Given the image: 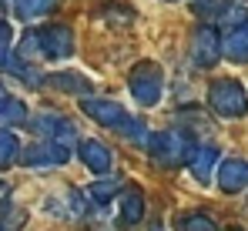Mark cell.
<instances>
[{"label": "cell", "mask_w": 248, "mask_h": 231, "mask_svg": "<svg viewBox=\"0 0 248 231\" xmlns=\"http://www.w3.org/2000/svg\"><path fill=\"white\" fill-rule=\"evenodd\" d=\"M57 91H67V94H78V97H91V80L84 74H74V71H64V74H50L47 77Z\"/></svg>", "instance_id": "4fadbf2b"}, {"label": "cell", "mask_w": 248, "mask_h": 231, "mask_svg": "<svg viewBox=\"0 0 248 231\" xmlns=\"http://www.w3.org/2000/svg\"><path fill=\"white\" fill-rule=\"evenodd\" d=\"M221 10H225V3H221V0H195V14H202V17L218 20V17H221Z\"/></svg>", "instance_id": "44dd1931"}, {"label": "cell", "mask_w": 248, "mask_h": 231, "mask_svg": "<svg viewBox=\"0 0 248 231\" xmlns=\"http://www.w3.org/2000/svg\"><path fill=\"white\" fill-rule=\"evenodd\" d=\"M78 154H81L84 168H91L94 174H108L114 168V151L108 144H101V141H81Z\"/></svg>", "instance_id": "8fae6325"}, {"label": "cell", "mask_w": 248, "mask_h": 231, "mask_svg": "<svg viewBox=\"0 0 248 231\" xmlns=\"http://www.w3.org/2000/svg\"><path fill=\"white\" fill-rule=\"evenodd\" d=\"M24 225H27V211L3 198V204H0V231H20Z\"/></svg>", "instance_id": "e0dca14e"}, {"label": "cell", "mask_w": 248, "mask_h": 231, "mask_svg": "<svg viewBox=\"0 0 248 231\" xmlns=\"http://www.w3.org/2000/svg\"><path fill=\"white\" fill-rule=\"evenodd\" d=\"M118 191H121V178H111V181L101 178V181L87 185V191H84V194H87V201H94V204H108Z\"/></svg>", "instance_id": "2e32d148"}, {"label": "cell", "mask_w": 248, "mask_h": 231, "mask_svg": "<svg viewBox=\"0 0 248 231\" xmlns=\"http://www.w3.org/2000/svg\"><path fill=\"white\" fill-rule=\"evenodd\" d=\"M17 154H20L17 134H10V131L3 127V131H0V168H3V164H14V161H17Z\"/></svg>", "instance_id": "d6986e66"}, {"label": "cell", "mask_w": 248, "mask_h": 231, "mask_svg": "<svg viewBox=\"0 0 248 231\" xmlns=\"http://www.w3.org/2000/svg\"><path fill=\"white\" fill-rule=\"evenodd\" d=\"M20 157H24L20 164H27V168H61V164L71 161V151L61 141H37V144H31Z\"/></svg>", "instance_id": "5b68a950"}, {"label": "cell", "mask_w": 248, "mask_h": 231, "mask_svg": "<svg viewBox=\"0 0 248 231\" xmlns=\"http://www.w3.org/2000/svg\"><path fill=\"white\" fill-rule=\"evenodd\" d=\"M0 198H7V185H0Z\"/></svg>", "instance_id": "d4e9b609"}, {"label": "cell", "mask_w": 248, "mask_h": 231, "mask_svg": "<svg viewBox=\"0 0 248 231\" xmlns=\"http://www.w3.org/2000/svg\"><path fill=\"white\" fill-rule=\"evenodd\" d=\"M0 67H3V71H17V61L10 57V50H7V47H0Z\"/></svg>", "instance_id": "7402d4cb"}, {"label": "cell", "mask_w": 248, "mask_h": 231, "mask_svg": "<svg viewBox=\"0 0 248 231\" xmlns=\"http://www.w3.org/2000/svg\"><path fill=\"white\" fill-rule=\"evenodd\" d=\"M221 54L228 61H235V64H245L248 61V24L228 31V37L221 40Z\"/></svg>", "instance_id": "7c38bea8"}, {"label": "cell", "mask_w": 248, "mask_h": 231, "mask_svg": "<svg viewBox=\"0 0 248 231\" xmlns=\"http://www.w3.org/2000/svg\"><path fill=\"white\" fill-rule=\"evenodd\" d=\"M218 57H221V37H218V31L208 27V24L198 27L195 37H191V61L198 67H215Z\"/></svg>", "instance_id": "52a82bcc"}, {"label": "cell", "mask_w": 248, "mask_h": 231, "mask_svg": "<svg viewBox=\"0 0 248 231\" xmlns=\"http://www.w3.org/2000/svg\"><path fill=\"white\" fill-rule=\"evenodd\" d=\"M218 188L225 194H238L248 188V161L242 157H228L218 168Z\"/></svg>", "instance_id": "9c48e42d"}, {"label": "cell", "mask_w": 248, "mask_h": 231, "mask_svg": "<svg viewBox=\"0 0 248 231\" xmlns=\"http://www.w3.org/2000/svg\"><path fill=\"white\" fill-rule=\"evenodd\" d=\"M144 218V194L138 188H127L121 194V221L124 225H138Z\"/></svg>", "instance_id": "5bb4252c"}, {"label": "cell", "mask_w": 248, "mask_h": 231, "mask_svg": "<svg viewBox=\"0 0 248 231\" xmlns=\"http://www.w3.org/2000/svg\"><path fill=\"white\" fill-rule=\"evenodd\" d=\"M81 108H84V114L91 117V121H97V124H104V127H111V131L124 134L127 141H141V144H148V127H144L138 117L127 114L118 101H104V97H81Z\"/></svg>", "instance_id": "6da1fadb"}, {"label": "cell", "mask_w": 248, "mask_h": 231, "mask_svg": "<svg viewBox=\"0 0 248 231\" xmlns=\"http://www.w3.org/2000/svg\"><path fill=\"white\" fill-rule=\"evenodd\" d=\"M34 131L44 134L47 141H57V138H61V144H64V141H71V138L78 134V127H74L67 117H64V114H54V111L34 117Z\"/></svg>", "instance_id": "30bf717a"}, {"label": "cell", "mask_w": 248, "mask_h": 231, "mask_svg": "<svg viewBox=\"0 0 248 231\" xmlns=\"http://www.w3.org/2000/svg\"><path fill=\"white\" fill-rule=\"evenodd\" d=\"M208 108L218 117H242L248 111V94L238 80H215L208 87Z\"/></svg>", "instance_id": "3957f363"}, {"label": "cell", "mask_w": 248, "mask_h": 231, "mask_svg": "<svg viewBox=\"0 0 248 231\" xmlns=\"http://www.w3.org/2000/svg\"><path fill=\"white\" fill-rule=\"evenodd\" d=\"M185 164H188V171H191V178H195L198 185H208V181H211V171H215V164H218V148H211V144L188 148Z\"/></svg>", "instance_id": "ba28073f"}, {"label": "cell", "mask_w": 248, "mask_h": 231, "mask_svg": "<svg viewBox=\"0 0 248 231\" xmlns=\"http://www.w3.org/2000/svg\"><path fill=\"white\" fill-rule=\"evenodd\" d=\"M178 231H218V225L208 215H181L178 218Z\"/></svg>", "instance_id": "ffe728a7"}, {"label": "cell", "mask_w": 248, "mask_h": 231, "mask_svg": "<svg viewBox=\"0 0 248 231\" xmlns=\"http://www.w3.org/2000/svg\"><path fill=\"white\" fill-rule=\"evenodd\" d=\"M148 151H151V157H155L158 164H178V161H185L188 144H185V138L174 134V131H158V134L148 138Z\"/></svg>", "instance_id": "8992f818"}, {"label": "cell", "mask_w": 248, "mask_h": 231, "mask_svg": "<svg viewBox=\"0 0 248 231\" xmlns=\"http://www.w3.org/2000/svg\"><path fill=\"white\" fill-rule=\"evenodd\" d=\"M27 121V108L17 97H7V104L0 108V124H24Z\"/></svg>", "instance_id": "ac0fdd59"}, {"label": "cell", "mask_w": 248, "mask_h": 231, "mask_svg": "<svg viewBox=\"0 0 248 231\" xmlns=\"http://www.w3.org/2000/svg\"><path fill=\"white\" fill-rule=\"evenodd\" d=\"M10 37H14L10 24H7V20H0V47H7V44H10Z\"/></svg>", "instance_id": "603a6c76"}, {"label": "cell", "mask_w": 248, "mask_h": 231, "mask_svg": "<svg viewBox=\"0 0 248 231\" xmlns=\"http://www.w3.org/2000/svg\"><path fill=\"white\" fill-rule=\"evenodd\" d=\"M57 3H61V0H14L20 20H37V17H44V14H50Z\"/></svg>", "instance_id": "9a60e30c"}, {"label": "cell", "mask_w": 248, "mask_h": 231, "mask_svg": "<svg viewBox=\"0 0 248 231\" xmlns=\"http://www.w3.org/2000/svg\"><path fill=\"white\" fill-rule=\"evenodd\" d=\"M127 87H131V97H134L141 108H155V104L161 101V91H165V71H161L158 64H151V61H141V64L131 71Z\"/></svg>", "instance_id": "7a4b0ae2"}, {"label": "cell", "mask_w": 248, "mask_h": 231, "mask_svg": "<svg viewBox=\"0 0 248 231\" xmlns=\"http://www.w3.org/2000/svg\"><path fill=\"white\" fill-rule=\"evenodd\" d=\"M7 97H10V94H7V87H3V80H0V108L7 104Z\"/></svg>", "instance_id": "cb8c5ba5"}, {"label": "cell", "mask_w": 248, "mask_h": 231, "mask_svg": "<svg viewBox=\"0 0 248 231\" xmlns=\"http://www.w3.org/2000/svg\"><path fill=\"white\" fill-rule=\"evenodd\" d=\"M34 47H37V57L64 61V57L74 54V34H71V27H64V24H50V27L34 31Z\"/></svg>", "instance_id": "277c9868"}, {"label": "cell", "mask_w": 248, "mask_h": 231, "mask_svg": "<svg viewBox=\"0 0 248 231\" xmlns=\"http://www.w3.org/2000/svg\"><path fill=\"white\" fill-rule=\"evenodd\" d=\"M151 231H161V228H151Z\"/></svg>", "instance_id": "484cf974"}]
</instances>
